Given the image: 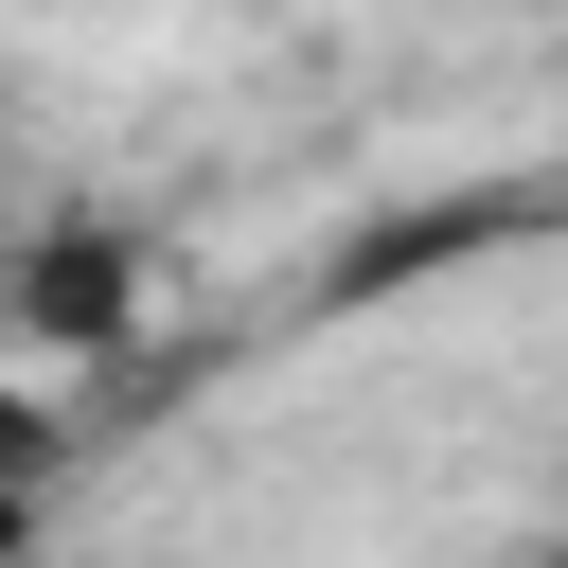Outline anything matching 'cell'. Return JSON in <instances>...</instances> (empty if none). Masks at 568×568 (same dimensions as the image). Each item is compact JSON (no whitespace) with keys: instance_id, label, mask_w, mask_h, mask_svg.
<instances>
[{"instance_id":"1","label":"cell","mask_w":568,"mask_h":568,"mask_svg":"<svg viewBox=\"0 0 568 568\" xmlns=\"http://www.w3.org/2000/svg\"><path fill=\"white\" fill-rule=\"evenodd\" d=\"M0 320L53 337V355L106 337V320H124V248H106V231H18V248H0Z\"/></svg>"},{"instance_id":"2","label":"cell","mask_w":568,"mask_h":568,"mask_svg":"<svg viewBox=\"0 0 568 568\" xmlns=\"http://www.w3.org/2000/svg\"><path fill=\"white\" fill-rule=\"evenodd\" d=\"M53 462H71V426H53V408L0 373V568L36 550V497H53Z\"/></svg>"},{"instance_id":"3","label":"cell","mask_w":568,"mask_h":568,"mask_svg":"<svg viewBox=\"0 0 568 568\" xmlns=\"http://www.w3.org/2000/svg\"><path fill=\"white\" fill-rule=\"evenodd\" d=\"M0 248H18V213H0Z\"/></svg>"}]
</instances>
